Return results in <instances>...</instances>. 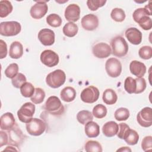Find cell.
Returning a JSON list of instances; mask_svg holds the SVG:
<instances>
[{
	"instance_id": "6da1fadb",
	"label": "cell",
	"mask_w": 152,
	"mask_h": 152,
	"mask_svg": "<svg viewBox=\"0 0 152 152\" xmlns=\"http://www.w3.org/2000/svg\"><path fill=\"white\" fill-rule=\"evenodd\" d=\"M112 53L117 57L122 58L125 56L128 51V45L125 39L117 36L113 37L110 42Z\"/></svg>"
},
{
	"instance_id": "7a4b0ae2",
	"label": "cell",
	"mask_w": 152,
	"mask_h": 152,
	"mask_svg": "<svg viewBox=\"0 0 152 152\" xmlns=\"http://www.w3.org/2000/svg\"><path fill=\"white\" fill-rule=\"evenodd\" d=\"M66 80V75L62 69H56L46 77V83L48 86L53 88H57L62 86Z\"/></svg>"
},
{
	"instance_id": "3957f363",
	"label": "cell",
	"mask_w": 152,
	"mask_h": 152,
	"mask_svg": "<svg viewBox=\"0 0 152 152\" xmlns=\"http://www.w3.org/2000/svg\"><path fill=\"white\" fill-rule=\"evenodd\" d=\"M44 107L48 113L56 116L63 114L65 109L60 99L55 96L48 97Z\"/></svg>"
},
{
	"instance_id": "277c9868",
	"label": "cell",
	"mask_w": 152,
	"mask_h": 152,
	"mask_svg": "<svg viewBox=\"0 0 152 152\" xmlns=\"http://www.w3.org/2000/svg\"><path fill=\"white\" fill-rule=\"evenodd\" d=\"M21 30V24L15 21H4L0 24V34L4 36H16Z\"/></svg>"
},
{
	"instance_id": "5b68a950",
	"label": "cell",
	"mask_w": 152,
	"mask_h": 152,
	"mask_svg": "<svg viewBox=\"0 0 152 152\" xmlns=\"http://www.w3.org/2000/svg\"><path fill=\"white\" fill-rule=\"evenodd\" d=\"M26 128L30 135L39 136L45 131L46 124L43 120L34 118L26 124Z\"/></svg>"
},
{
	"instance_id": "8992f818",
	"label": "cell",
	"mask_w": 152,
	"mask_h": 152,
	"mask_svg": "<svg viewBox=\"0 0 152 152\" xmlns=\"http://www.w3.org/2000/svg\"><path fill=\"white\" fill-rule=\"evenodd\" d=\"M35 105L31 102H27L23 104L17 112V116L19 120L23 123L30 122L35 112Z\"/></svg>"
},
{
	"instance_id": "52a82bcc",
	"label": "cell",
	"mask_w": 152,
	"mask_h": 152,
	"mask_svg": "<svg viewBox=\"0 0 152 152\" xmlns=\"http://www.w3.org/2000/svg\"><path fill=\"white\" fill-rule=\"evenodd\" d=\"M105 69L109 77L116 78L121 74L122 64L118 59L115 58H110L106 62Z\"/></svg>"
},
{
	"instance_id": "ba28073f",
	"label": "cell",
	"mask_w": 152,
	"mask_h": 152,
	"mask_svg": "<svg viewBox=\"0 0 152 152\" xmlns=\"http://www.w3.org/2000/svg\"><path fill=\"white\" fill-rule=\"evenodd\" d=\"M99 95L100 92L99 89L93 86H90L81 91L80 98L83 102L93 103L98 100Z\"/></svg>"
},
{
	"instance_id": "9c48e42d",
	"label": "cell",
	"mask_w": 152,
	"mask_h": 152,
	"mask_svg": "<svg viewBox=\"0 0 152 152\" xmlns=\"http://www.w3.org/2000/svg\"><path fill=\"white\" fill-rule=\"evenodd\" d=\"M8 144L14 146L18 147L23 142L24 135L17 123L14 126L8 131Z\"/></svg>"
},
{
	"instance_id": "30bf717a",
	"label": "cell",
	"mask_w": 152,
	"mask_h": 152,
	"mask_svg": "<svg viewBox=\"0 0 152 152\" xmlns=\"http://www.w3.org/2000/svg\"><path fill=\"white\" fill-rule=\"evenodd\" d=\"M40 59L42 64L50 68L57 65L59 61L58 55L49 49L43 50L40 54Z\"/></svg>"
},
{
	"instance_id": "8fae6325",
	"label": "cell",
	"mask_w": 152,
	"mask_h": 152,
	"mask_svg": "<svg viewBox=\"0 0 152 152\" xmlns=\"http://www.w3.org/2000/svg\"><path fill=\"white\" fill-rule=\"evenodd\" d=\"M137 121L140 125L148 128L152 125V109L150 107L142 109L137 115Z\"/></svg>"
},
{
	"instance_id": "7c38bea8",
	"label": "cell",
	"mask_w": 152,
	"mask_h": 152,
	"mask_svg": "<svg viewBox=\"0 0 152 152\" xmlns=\"http://www.w3.org/2000/svg\"><path fill=\"white\" fill-rule=\"evenodd\" d=\"M46 1H39L34 4L30 11V15L34 19H40L45 15L48 11Z\"/></svg>"
},
{
	"instance_id": "4fadbf2b",
	"label": "cell",
	"mask_w": 152,
	"mask_h": 152,
	"mask_svg": "<svg viewBox=\"0 0 152 152\" xmlns=\"http://www.w3.org/2000/svg\"><path fill=\"white\" fill-rule=\"evenodd\" d=\"M92 52L94 56L97 58H106L112 53L110 46L106 43L100 42L94 45L92 48Z\"/></svg>"
},
{
	"instance_id": "5bb4252c",
	"label": "cell",
	"mask_w": 152,
	"mask_h": 152,
	"mask_svg": "<svg viewBox=\"0 0 152 152\" xmlns=\"http://www.w3.org/2000/svg\"><path fill=\"white\" fill-rule=\"evenodd\" d=\"M81 23L83 28L86 30L93 31L98 27L99 19L96 15L88 14L81 18Z\"/></svg>"
},
{
	"instance_id": "9a60e30c",
	"label": "cell",
	"mask_w": 152,
	"mask_h": 152,
	"mask_svg": "<svg viewBox=\"0 0 152 152\" xmlns=\"http://www.w3.org/2000/svg\"><path fill=\"white\" fill-rule=\"evenodd\" d=\"M37 37L40 43L44 46H51L55 42V33L49 28L40 30Z\"/></svg>"
},
{
	"instance_id": "2e32d148",
	"label": "cell",
	"mask_w": 152,
	"mask_h": 152,
	"mask_svg": "<svg viewBox=\"0 0 152 152\" xmlns=\"http://www.w3.org/2000/svg\"><path fill=\"white\" fill-rule=\"evenodd\" d=\"M65 17L69 22H76L80 17V8L75 4H72L68 5L65 10Z\"/></svg>"
},
{
	"instance_id": "e0dca14e",
	"label": "cell",
	"mask_w": 152,
	"mask_h": 152,
	"mask_svg": "<svg viewBox=\"0 0 152 152\" xmlns=\"http://www.w3.org/2000/svg\"><path fill=\"white\" fill-rule=\"evenodd\" d=\"M125 35L131 44L138 45L140 44L142 41V33L135 27L128 28L125 31Z\"/></svg>"
},
{
	"instance_id": "ac0fdd59",
	"label": "cell",
	"mask_w": 152,
	"mask_h": 152,
	"mask_svg": "<svg viewBox=\"0 0 152 152\" xmlns=\"http://www.w3.org/2000/svg\"><path fill=\"white\" fill-rule=\"evenodd\" d=\"M0 127L2 130L8 131L15 124V121L13 114L11 112L4 113L0 118Z\"/></svg>"
},
{
	"instance_id": "d6986e66",
	"label": "cell",
	"mask_w": 152,
	"mask_h": 152,
	"mask_svg": "<svg viewBox=\"0 0 152 152\" xmlns=\"http://www.w3.org/2000/svg\"><path fill=\"white\" fill-rule=\"evenodd\" d=\"M129 70L137 77H142L146 72V66L144 63L134 60L129 64Z\"/></svg>"
},
{
	"instance_id": "ffe728a7",
	"label": "cell",
	"mask_w": 152,
	"mask_h": 152,
	"mask_svg": "<svg viewBox=\"0 0 152 152\" xmlns=\"http://www.w3.org/2000/svg\"><path fill=\"white\" fill-rule=\"evenodd\" d=\"M84 131L88 137L95 138L100 134V127L96 122L91 121L85 124Z\"/></svg>"
},
{
	"instance_id": "44dd1931",
	"label": "cell",
	"mask_w": 152,
	"mask_h": 152,
	"mask_svg": "<svg viewBox=\"0 0 152 152\" xmlns=\"http://www.w3.org/2000/svg\"><path fill=\"white\" fill-rule=\"evenodd\" d=\"M118 131V124L114 121H109L105 123L102 127V132L104 136L112 137L116 135Z\"/></svg>"
},
{
	"instance_id": "7402d4cb",
	"label": "cell",
	"mask_w": 152,
	"mask_h": 152,
	"mask_svg": "<svg viewBox=\"0 0 152 152\" xmlns=\"http://www.w3.org/2000/svg\"><path fill=\"white\" fill-rule=\"evenodd\" d=\"M23 55V46L22 44L18 42H13L10 48L9 56L12 59H18Z\"/></svg>"
},
{
	"instance_id": "603a6c76",
	"label": "cell",
	"mask_w": 152,
	"mask_h": 152,
	"mask_svg": "<svg viewBox=\"0 0 152 152\" xmlns=\"http://www.w3.org/2000/svg\"><path fill=\"white\" fill-rule=\"evenodd\" d=\"M61 99L65 102H71L73 101L76 97L75 90L70 86L64 87L60 93Z\"/></svg>"
},
{
	"instance_id": "cb8c5ba5",
	"label": "cell",
	"mask_w": 152,
	"mask_h": 152,
	"mask_svg": "<svg viewBox=\"0 0 152 152\" xmlns=\"http://www.w3.org/2000/svg\"><path fill=\"white\" fill-rule=\"evenodd\" d=\"M102 99L104 103L108 105L115 104L118 100V96L113 89L107 88L103 93Z\"/></svg>"
},
{
	"instance_id": "d4e9b609",
	"label": "cell",
	"mask_w": 152,
	"mask_h": 152,
	"mask_svg": "<svg viewBox=\"0 0 152 152\" xmlns=\"http://www.w3.org/2000/svg\"><path fill=\"white\" fill-rule=\"evenodd\" d=\"M150 4L145 5L144 7V8H137L136 9L132 14V17L134 20L137 23L138 21V20L141 18L143 16L145 15H151L152 13H151V5H150Z\"/></svg>"
},
{
	"instance_id": "484cf974",
	"label": "cell",
	"mask_w": 152,
	"mask_h": 152,
	"mask_svg": "<svg viewBox=\"0 0 152 152\" xmlns=\"http://www.w3.org/2000/svg\"><path fill=\"white\" fill-rule=\"evenodd\" d=\"M78 30V26L72 22L67 23L64 25L62 28V31L64 35L69 37L75 36L77 34Z\"/></svg>"
},
{
	"instance_id": "4316f807",
	"label": "cell",
	"mask_w": 152,
	"mask_h": 152,
	"mask_svg": "<svg viewBox=\"0 0 152 152\" xmlns=\"http://www.w3.org/2000/svg\"><path fill=\"white\" fill-rule=\"evenodd\" d=\"M13 10L12 5L9 1L2 0L0 1V17H7Z\"/></svg>"
},
{
	"instance_id": "83f0119b",
	"label": "cell",
	"mask_w": 152,
	"mask_h": 152,
	"mask_svg": "<svg viewBox=\"0 0 152 152\" xmlns=\"http://www.w3.org/2000/svg\"><path fill=\"white\" fill-rule=\"evenodd\" d=\"M77 119L82 125H85L89 121H93V113L87 110H83L80 111L77 115Z\"/></svg>"
},
{
	"instance_id": "f1b7e54d",
	"label": "cell",
	"mask_w": 152,
	"mask_h": 152,
	"mask_svg": "<svg viewBox=\"0 0 152 152\" xmlns=\"http://www.w3.org/2000/svg\"><path fill=\"white\" fill-rule=\"evenodd\" d=\"M84 149L87 152H102L103 151L102 145L97 141H87L84 145Z\"/></svg>"
},
{
	"instance_id": "f546056e",
	"label": "cell",
	"mask_w": 152,
	"mask_h": 152,
	"mask_svg": "<svg viewBox=\"0 0 152 152\" xmlns=\"http://www.w3.org/2000/svg\"><path fill=\"white\" fill-rule=\"evenodd\" d=\"M45 92L42 88L37 87L35 88L34 93L30 99L33 103L40 104L43 102L45 97Z\"/></svg>"
},
{
	"instance_id": "4dcf8cb0",
	"label": "cell",
	"mask_w": 152,
	"mask_h": 152,
	"mask_svg": "<svg viewBox=\"0 0 152 152\" xmlns=\"http://www.w3.org/2000/svg\"><path fill=\"white\" fill-rule=\"evenodd\" d=\"M107 108L102 104H98L96 105L93 109V115L98 119H102L106 116L107 114Z\"/></svg>"
},
{
	"instance_id": "1f68e13d",
	"label": "cell",
	"mask_w": 152,
	"mask_h": 152,
	"mask_svg": "<svg viewBox=\"0 0 152 152\" xmlns=\"http://www.w3.org/2000/svg\"><path fill=\"white\" fill-rule=\"evenodd\" d=\"M34 90L33 85L28 82H26L20 88L21 94L25 97H31L33 95Z\"/></svg>"
},
{
	"instance_id": "d6a6232c",
	"label": "cell",
	"mask_w": 152,
	"mask_h": 152,
	"mask_svg": "<svg viewBox=\"0 0 152 152\" xmlns=\"http://www.w3.org/2000/svg\"><path fill=\"white\" fill-rule=\"evenodd\" d=\"M46 22L52 27H58L61 26L62 20L59 15L56 14H50L46 17Z\"/></svg>"
},
{
	"instance_id": "836d02e7",
	"label": "cell",
	"mask_w": 152,
	"mask_h": 152,
	"mask_svg": "<svg viewBox=\"0 0 152 152\" xmlns=\"http://www.w3.org/2000/svg\"><path fill=\"white\" fill-rule=\"evenodd\" d=\"M129 111L127 108L120 107L118 108L114 113L115 118L118 121H123L127 120L129 117Z\"/></svg>"
},
{
	"instance_id": "e575fe53",
	"label": "cell",
	"mask_w": 152,
	"mask_h": 152,
	"mask_svg": "<svg viewBox=\"0 0 152 152\" xmlns=\"http://www.w3.org/2000/svg\"><path fill=\"white\" fill-rule=\"evenodd\" d=\"M124 140L128 145H135L139 140V135L136 131L130 129L127 135L124 138Z\"/></svg>"
},
{
	"instance_id": "d590c367",
	"label": "cell",
	"mask_w": 152,
	"mask_h": 152,
	"mask_svg": "<svg viewBox=\"0 0 152 152\" xmlns=\"http://www.w3.org/2000/svg\"><path fill=\"white\" fill-rule=\"evenodd\" d=\"M111 18L116 22H122L125 18V11L119 8H113L110 13Z\"/></svg>"
},
{
	"instance_id": "8d00e7d4",
	"label": "cell",
	"mask_w": 152,
	"mask_h": 152,
	"mask_svg": "<svg viewBox=\"0 0 152 152\" xmlns=\"http://www.w3.org/2000/svg\"><path fill=\"white\" fill-rule=\"evenodd\" d=\"M125 90L129 94L135 93L136 90V81L135 79L128 77L124 81Z\"/></svg>"
},
{
	"instance_id": "74e56055",
	"label": "cell",
	"mask_w": 152,
	"mask_h": 152,
	"mask_svg": "<svg viewBox=\"0 0 152 152\" xmlns=\"http://www.w3.org/2000/svg\"><path fill=\"white\" fill-rule=\"evenodd\" d=\"M18 65L16 63H12L10 64L5 70V75L7 77L12 79L15 77L18 72Z\"/></svg>"
},
{
	"instance_id": "f35d334b",
	"label": "cell",
	"mask_w": 152,
	"mask_h": 152,
	"mask_svg": "<svg viewBox=\"0 0 152 152\" xmlns=\"http://www.w3.org/2000/svg\"><path fill=\"white\" fill-rule=\"evenodd\" d=\"M144 30H149L152 28V21L150 17L145 15L140 18L137 22Z\"/></svg>"
},
{
	"instance_id": "ab89813d",
	"label": "cell",
	"mask_w": 152,
	"mask_h": 152,
	"mask_svg": "<svg viewBox=\"0 0 152 152\" xmlns=\"http://www.w3.org/2000/svg\"><path fill=\"white\" fill-rule=\"evenodd\" d=\"M27 79L26 76L22 73H18V74L14 77L12 80V84L13 86L17 88H20L21 87L27 82Z\"/></svg>"
},
{
	"instance_id": "60d3db41",
	"label": "cell",
	"mask_w": 152,
	"mask_h": 152,
	"mask_svg": "<svg viewBox=\"0 0 152 152\" xmlns=\"http://www.w3.org/2000/svg\"><path fill=\"white\" fill-rule=\"evenodd\" d=\"M139 56L143 59H149L152 57V48L150 46H142L138 50Z\"/></svg>"
},
{
	"instance_id": "b9f144b4",
	"label": "cell",
	"mask_w": 152,
	"mask_h": 152,
	"mask_svg": "<svg viewBox=\"0 0 152 152\" xmlns=\"http://www.w3.org/2000/svg\"><path fill=\"white\" fill-rule=\"evenodd\" d=\"M129 126L125 123H121L118 125V131L117 132V136L118 138L122 140H124L125 137L130 130Z\"/></svg>"
},
{
	"instance_id": "7bdbcfd3",
	"label": "cell",
	"mask_w": 152,
	"mask_h": 152,
	"mask_svg": "<svg viewBox=\"0 0 152 152\" xmlns=\"http://www.w3.org/2000/svg\"><path fill=\"white\" fill-rule=\"evenodd\" d=\"M106 1L105 0H88L87 5L91 11H96L99 8L104 5Z\"/></svg>"
},
{
	"instance_id": "ee69618b",
	"label": "cell",
	"mask_w": 152,
	"mask_h": 152,
	"mask_svg": "<svg viewBox=\"0 0 152 152\" xmlns=\"http://www.w3.org/2000/svg\"><path fill=\"white\" fill-rule=\"evenodd\" d=\"M136 81V90L135 94L142 93L146 88L147 83L145 80L142 77H137L135 78Z\"/></svg>"
},
{
	"instance_id": "f6af8a7d",
	"label": "cell",
	"mask_w": 152,
	"mask_h": 152,
	"mask_svg": "<svg viewBox=\"0 0 152 152\" xmlns=\"http://www.w3.org/2000/svg\"><path fill=\"white\" fill-rule=\"evenodd\" d=\"M141 148L144 151L152 150V137L151 135L146 136L142 139L141 142Z\"/></svg>"
},
{
	"instance_id": "bcb514c9",
	"label": "cell",
	"mask_w": 152,
	"mask_h": 152,
	"mask_svg": "<svg viewBox=\"0 0 152 152\" xmlns=\"http://www.w3.org/2000/svg\"><path fill=\"white\" fill-rule=\"evenodd\" d=\"M7 45L3 40H0V59H3L7 56Z\"/></svg>"
},
{
	"instance_id": "7dc6e473",
	"label": "cell",
	"mask_w": 152,
	"mask_h": 152,
	"mask_svg": "<svg viewBox=\"0 0 152 152\" xmlns=\"http://www.w3.org/2000/svg\"><path fill=\"white\" fill-rule=\"evenodd\" d=\"M8 144V136L7 132L1 130L0 131V147Z\"/></svg>"
},
{
	"instance_id": "c3c4849f",
	"label": "cell",
	"mask_w": 152,
	"mask_h": 152,
	"mask_svg": "<svg viewBox=\"0 0 152 152\" xmlns=\"http://www.w3.org/2000/svg\"><path fill=\"white\" fill-rule=\"evenodd\" d=\"M131 151H132L131 149L130 148L128 147H121L120 148H119L116 150V151H122V152H123V151H129V152H131Z\"/></svg>"
},
{
	"instance_id": "681fc988",
	"label": "cell",
	"mask_w": 152,
	"mask_h": 152,
	"mask_svg": "<svg viewBox=\"0 0 152 152\" xmlns=\"http://www.w3.org/2000/svg\"><path fill=\"white\" fill-rule=\"evenodd\" d=\"M6 150H12V151H18V150H17L14 147L11 146V145L7 146V147L4 150V151H6Z\"/></svg>"
}]
</instances>
